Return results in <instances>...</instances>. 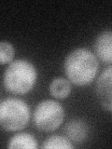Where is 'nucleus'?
Listing matches in <instances>:
<instances>
[{"mask_svg": "<svg viewBox=\"0 0 112 149\" xmlns=\"http://www.w3.org/2000/svg\"><path fill=\"white\" fill-rule=\"evenodd\" d=\"M8 148L16 149V148H26V149H36L37 147L36 140L30 133L21 132L13 135L9 140Z\"/></svg>", "mask_w": 112, "mask_h": 149, "instance_id": "8", "label": "nucleus"}, {"mask_svg": "<svg viewBox=\"0 0 112 149\" xmlns=\"http://www.w3.org/2000/svg\"><path fill=\"white\" fill-rule=\"evenodd\" d=\"M64 133L70 141L81 143L88 136V127L84 121L73 119L65 125Z\"/></svg>", "mask_w": 112, "mask_h": 149, "instance_id": "7", "label": "nucleus"}, {"mask_svg": "<svg viewBox=\"0 0 112 149\" xmlns=\"http://www.w3.org/2000/svg\"><path fill=\"white\" fill-rule=\"evenodd\" d=\"M96 96L102 107L112 112V66L106 68L98 77Z\"/></svg>", "mask_w": 112, "mask_h": 149, "instance_id": "5", "label": "nucleus"}, {"mask_svg": "<svg viewBox=\"0 0 112 149\" xmlns=\"http://www.w3.org/2000/svg\"><path fill=\"white\" fill-rule=\"evenodd\" d=\"M30 119V111L22 100L8 98L0 104V124L6 132H17L25 128Z\"/></svg>", "mask_w": 112, "mask_h": 149, "instance_id": "3", "label": "nucleus"}, {"mask_svg": "<svg viewBox=\"0 0 112 149\" xmlns=\"http://www.w3.org/2000/svg\"><path fill=\"white\" fill-rule=\"evenodd\" d=\"M37 77L35 66L26 60H16L4 73L3 83L6 90L13 94H25L34 88Z\"/></svg>", "mask_w": 112, "mask_h": 149, "instance_id": "2", "label": "nucleus"}, {"mask_svg": "<svg viewBox=\"0 0 112 149\" xmlns=\"http://www.w3.org/2000/svg\"><path fill=\"white\" fill-rule=\"evenodd\" d=\"M50 92L53 97L57 99H65L71 92V85L67 79L63 77H57L53 79L50 84Z\"/></svg>", "mask_w": 112, "mask_h": 149, "instance_id": "9", "label": "nucleus"}, {"mask_svg": "<svg viewBox=\"0 0 112 149\" xmlns=\"http://www.w3.org/2000/svg\"><path fill=\"white\" fill-rule=\"evenodd\" d=\"M42 148L50 149V148H63V149H71L73 148V144L69 141L68 138H65L60 135H52L47 138L43 142Z\"/></svg>", "mask_w": 112, "mask_h": 149, "instance_id": "10", "label": "nucleus"}, {"mask_svg": "<svg viewBox=\"0 0 112 149\" xmlns=\"http://www.w3.org/2000/svg\"><path fill=\"white\" fill-rule=\"evenodd\" d=\"M99 63L96 56L84 48L72 50L64 59V69L70 82L85 86L95 78Z\"/></svg>", "mask_w": 112, "mask_h": 149, "instance_id": "1", "label": "nucleus"}, {"mask_svg": "<svg viewBox=\"0 0 112 149\" xmlns=\"http://www.w3.org/2000/svg\"><path fill=\"white\" fill-rule=\"evenodd\" d=\"M14 48L8 41H2L0 43V63L6 64L10 63L14 57Z\"/></svg>", "mask_w": 112, "mask_h": 149, "instance_id": "11", "label": "nucleus"}, {"mask_svg": "<svg viewBox=\"0 0 112 149\" xmlns=\"http://www.w3.org/2000/svg\"><path fill=\"white\" fill-rule=\"evenodd\" d=\"M64 111L59 102L52 100H45L36 106L33 121L36 129L41 132H50L62 125Z\"/></svg>", "mask_w": 112, "mask_h": 149, "instance_id": "4", "label": "nucleus"}, {"mask_svg": "<svg viewBox=\"0 0 112 149\" xmlns=\"http://www.w3.org/2000/svg\"><path fill=\"white\" fill-rule=\"evenodd\" d=\"M93 49L100 60L106 63H112V31H104L98 35Z\"/></svg>", "mask_w": 112, "mask_h": 149, "instance_id": "6", "label": "nucleus"}]
</instances>
